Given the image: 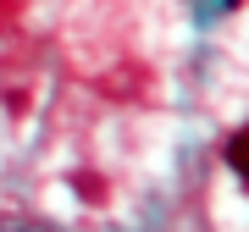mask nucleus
<instances>
[{
	"mask_svg": "<svg viewBox=\"0 0 249 232\" xmlns=\"http://www.w3.org/2000/svg\"><path fill=\"white\" fill-rule=\"evenodd\" d=\"M227 166H232V171H238V177L249 182V127L227 138Z\"/></svg>",
	"mask_w": 249,
	"mask_h": 232,
	"instance_id": "nucleus-1",
	"label": "nucleus"
}]
</instances>
